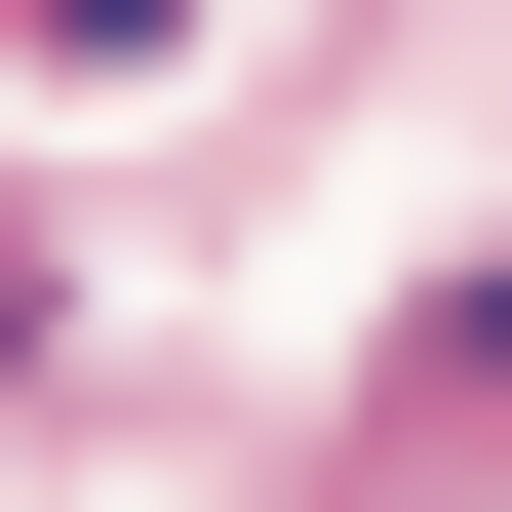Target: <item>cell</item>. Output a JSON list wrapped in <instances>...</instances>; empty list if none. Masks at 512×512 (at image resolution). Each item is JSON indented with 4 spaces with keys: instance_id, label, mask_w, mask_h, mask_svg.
Listing matches in <instances>:
<instances>
[{
    "instance_id": "1",
    "label": "cell",
    "mask_w": 512,
    "mask_h": 512,
    "mask_svg": "<svg viewBox=\"0 0 512 512\" xmlns=\"http://www.w3.org/2000/svg\"><path fill=\"white\" fill-rule=\"evenodd\" d=\"M0 355H40V197H0Z\"/></svg>"
}]
</instances>
